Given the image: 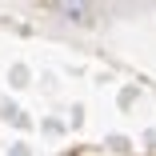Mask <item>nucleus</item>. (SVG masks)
<instances>
[{
    "label": "nucleus",
    "instance_id": "f257e3e1",
    "mask_svg": "<svg viewBox=\"0 0 156 156\" xmlns=\"http://www.w3.org/2000/svg\"><path fill=\"white\" fill-rule=\"evenodd\" d=\"M56 8L64 12L68 20H88V8L92 4H88V0H56Z\"/></svg>",
    "mask_w": 156,
    "mask_h": 156
}]
</instances>
